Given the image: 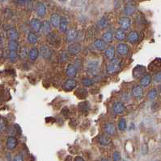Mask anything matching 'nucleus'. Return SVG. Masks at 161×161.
<instances>
[{"mask_svg": "<svg viewBox=\"0 0 161 161\" xmlns=\"http://www.w3.org/2000/svg\"><path fill=\"white\" fill-rule=\"evenodd\" d=\"M122 68V61L119 58L114 57L106 66V72L109 75H113L118 73Z\"/></svg>", "mask_w": 161, "mask_h": 161, "instance_id": "nucleus-1", "label": "nucleus"}, {"mask_svg": "<svg viewBox=\"0 0 161 161\" xmlns=\"http://www.w3.org/2000/svg\"><path fill=\"white\" fill-rule=\"evenodd\" d=\"M86 70L88 74L91 76H97L100 72V61L97 60H92L88 62Z\"/></svg>", "mask_w": 161, "mask_h": 161, "instance_id": "nucleus-2", "label": "nucleus"}, {"mask_svg": "<svg viewBox=\"0 0 161 161\" xmlns=\"http://www.w3.org/2000/svg\"><path fill=\"white\" fill-rule=\"evenodd\" d=\"M46 41H47V43H49L50 45L58 46V45L60 44L61 40H60L58 34H57L56 32H49L47 34V36H46Z\"/></svg>", "mask_w": 161, "mask_h": 161, "instance_id": "nucleus-3", "label": "nucleus"}, {"mask_svg": "<svg viewBox=\"0 0 161 161\" xmlns=\"http://www.w3.org/2000/svg\"><path fill=\"white\" fill-rule=\"evenodd\" d=\"M125 106L124 103L121 102V101H118L113 104L112 106V111L113 113L116 114V115H119V114H122L125 112Z\"/></svg>", "mask_w": 161, "mask_h": 161, "instance_id": "nucleus-4", "label": "nucleus"}, {"mask_svg": "<svg viewBox=\"0 0 161 161\" xmlns=\"http://www.w3.org/2000/svg\"><path fill=\"white\" fill-rule=\"evenodd\" d=\"M82 50V46L79 43H71L67 46V52L69 55L71 56H76L78 55Z\"/></svg>", "mask_w": 161, "mask_h": 161, "instance_id": "nucleus-5", "label": "nucleus"}, {"mask_svg": "<svg viewBox=\"0 0 161 161\" xmlns=\"http://www.w3.org/2000/svg\"><path fill=\"white\" fill-rule=\"evenodd\" d=\"M39 54L44 59L49 60L52 56L53 52L49 46H47V45H41L39 48Z\"/></svg>", "mask_w": 161, "mask_h": 161, "instance_id": "nucleus-6", "label": "nucleus"}, {"mask_svg": "<svg viewBox=\"0 0 161 161\" xmlns=\"http://www.w3.org/2000/svg\"><path fill=\"white\" fill-rule=\"evenodd\" d=\"M77 80L76 79H74V78H71V77H69V78H67L66 80V81L64 82L63 84V90H66L67 92H69V91H72L76 88L77 86Z\"/></svg>", "mask_w": 161, "mask_h": 161, "instance_id": "nucleus-7", "label": "nucleus"}, {"mask_svg": "<svg viewBox=\"0 0 161 161\" xmlns=\"http://www.w3.org/2000/svg\"><path fill=\"white\" fill-rule=\"evenodd\" d=\"M118 24L120 26V28H122L124 31L129 30V29L131 28L132 22L131 19L128 16H124L120 18L118 20Z\"/></svg>", "mask_w": 161, "mask_h": 161, "instance_id": "nucleus-8", "label": "nucleus"}, {"mask_svg": "<svg viewBox=\"0 0 161 161\" xmlns=\"http://www.w3.org/2000/svg\"><path fill=\"white\" fill-rule=\"evenodd\" d=\"M147 72V68L143 65H137L134 68V69L132 71V75L135 79L141 78Z\"/></svg>", "mask_w": 161, "mask_h": 161, "instance_id": "nucleus-9", "label": "nucleus"}, {"mask_svg": "<svg viewBox=\"0 0 161 161\" xmlns=\"http://www.w3.org/2000/svg\"><path fill=\"white\" fill-rule=\"evenodd\" d=\"M104 131H105V135H109V136L114 135L117 133L116 126L113 122H106L105 125H104Z\"/></svg>", "mask_w": 161, "mask_h": 161, "instance_id": "nucleus-10", "label": "nucleus"}, {"mask_svg": "<svg viewBox=\"0 0 161 161\" xmlns=\"http://www.w3.org/2000/svg\"><path fill=\"white\" fill-rule=\"evenodd\" d=\"M126 39H127V41L130 44H136L140 40V34L138 33L137 31H131L128 33V35H126Z\"/></svg>", "mask_w": 161, "mask_h": 161, "instance_id": "nucleus-11", "label": "nucleus"}, {"mask_svg": "<svg viewBox=\"0 0 161 161\" xmlns=\"http://www.w3.org/2000/svg\"><path fill=\"white\" fill-rule=\"evenodd\" d=\"M17 144H18V140H17V138L15 136L10 135V136L7 137V142H6V146H7V148L9 151L15 150L17 147Z\"/></svg>", "mask_w": 161, "mask_h": 161, "instance_id": "nucleus-12", "label": "nucleus"}, {"mask_svg": "<svg viewBox=\"0 0 161 161\" xmlns=\"http://www.w3.org/2000/svg\"><path fill=\"white\" fill-rule=\"evenodd\" d=\"M116 51L120 56H126L130 52V48L128 44L124 43H120L116 47Z\"/></svg>", "mask_w": 161, "mask_h": 161, "instance_id": "nucleus-13", "label": "nucleus"}, {"mask_svg": "<svg viewBox=\"0 0 161 161\" xmlns=\"http://www.w3.org/2000/svg\"><path fill=\"white\" fill-rule=\"evenodd\" d=\"M143 93H144L143 88L141 85H134L132 87L131 94L132 96L135 97V98H141L143 96Z\"/></svg>", "mask_w": 161, "mask_h": 161, "instance_id": "nucleus-14", "label": "nucleus"}, {"mask_svg": "<svg viewBox=\"0 0 161 161\" xmlns=\"http://www.w3.org/2000/svg\"><path fill=\"white\" fill-rule=\"evenodd\" d=\"M36 13L39 17H45L47 13V7L44 3H38L35 8Z\"/></svg>", "mask_w": 161, "mask_h": 161, "instance_id": "nucleus-15", "label": "nucleus"}, {"mask_svg": "<svg viewBox=\"0 0 161 161\" xmlns=\"http://www.w3.org/2000/svg\"><path fill=\"white\" fill-rule=\"evenodd\" d=\"M152 80V77L150 73H145L139 80V85H141L142 88H146L150 85Z\"/></svg>", "mask_w": 161, "mask_h": 161, "instance_id": "nucleus-16", "label": "nucleus"}, {"mask_svg": "<svg viewBox=\"0 0 161 161\" xmlns=\"http://www.w3.org/2000/svg\"><path fill=\"white\" fill-rule=\"evenodd\" d=\"M78 37V32L76 29H70L66 32V40L67 43H73Z\"/></svg>", "mask_w": 161, "mask_h": 161, "instance_id": "nucleus-17", "label": "nucleus"}, {"mask_svg": "<svg viewBox=\"0 0 161 161\" xmlns=\"http://www.w3.org/2000/svg\"><path fill=\"white\" fill-rule=\"evenodd\" d=\"M60 19H61V16L58 14V13H53L52 15L50 16L49 18V23L52 26L53 28H58L60 23Z\"/></svg>", "mask_w": 161, "mask_h": 161, "instance_id": "nucleus-18", "label": "nucleus"}, {"mask_svg": "<svg viewBox=\"0 0 161 161\" xmlns=\"http://www.w3.org/2000/svg\"><path fill=\"white\" fill-rule=\"evenodd\" d=\"M78 69H77V68L73 64H67V66H66V76L68 77H75L77 75V73H78Z\"/></svg>", "mask_w": 161, "mask_h": 161, "instance_id": "nucleus-19", "label": "nucleus"}, {"mask_svg": "<svg viewBox=\"0 0 161 161\" xmlns=\"http://www.w3.org/2000/svg\"><path fill=\"white\" fill-rule=\"evenodd\" d=\"M93 47L99 51H105L107 48V44L102 39H96L93 42Z\"/></svg>", "mask_w": 161, "mask_h": 161, "instance_id": "nucleus-20", "label": "nucleus"}, {"mask_svg": "<svg viewBox=\"0 0 161 161\" xmlns=\"http://www.w3.org/2000/svg\"><path fill=\"white\" fill-rule=\"evenodd\" d=\"M30 27L34 32H39L41 29V21L37 18H33L30 21Z\"/></svg>", "mask_w": 161, "mask_h": 161, "instance_id": "nucleus-21", "label": "nucleus"}, {"mask_svg": "<svg viewBox=\"0 0 161 161\" xmlns=\"http://www.w3.org/2000/svg\"><path fill=\"white\" fill-rule=\"evenodd\" d=\"M116 56V48L113 46H109L108 48H105V56L107 60L111 61Z\"/></svg>", "mask_w": 161, "mask_h": 161, "instance_id": "nucleus-22", "label": "nucleus"}, {"mask_svg": "<svg viewBox=\"0 0 161 161\" xmlns=\"http://www.w3.org/2000/svg\"><path fill=\"white\" fill-rule=\"evenodd\" d=\"M58 28L62 33H66L68 31V20L65 16H61Z\"/></svg>", "mask_w": 161, "mask_h": 161, "instance_id": "nucleus-23", "label": "nucleus"}, {"mask_svg": "<svg viewBox=\"0 0 161 161\" xmlns=\"http://www.w3.org/2000/svg\"><path fill=\"white\" fill-rule=\"evenodd\" d=\"M39 49L37 48H33L28 51V57L31 61H36L39 57Z\"/></svg>", "mask_w": 161, "mask_h": 161, "instance_id": "nucleus-24", "label": "nucleus"}, {"mask_svg": "<svg viewBox=\"0 0 161 161\" xmlns=\"http://www.w3.org/2000/svg\"><path fill=\"white\" fill-rule=\"evenodd\" d=\"M113 37L117 40H118V41H122V40H124L126 39V34H125V32L124 30H122V28H118L114 32V34H113Z\"/></svg>", "mask_w": 161, "mask_h": 161, "instance_id": "nucleus-25", "label": "nucleus"}, {"mask_svg": "<svg viewBox=\"0 0 161 161\" xmlns=\"http://www.w3.org/2000/svg\"><path fill=\"white\" fill-rule=\"evenodd\" d=\"M7 36L9 40H17L20 37V34L16 29L10 28L7 31Z\"/></svg>", "mask_w": 161, "mask_h": 161, "instance_id": "nucleus-26", "label": "nucleus"}, {"mask_svg": "<svg viewBox=\"0 0 161 161\" xmlns=\"http://www.w3.org/2000/svg\"><path fill=\"white\" fill-rule=\"evenodd\" d=\"M38 36L36 35V33L33 32H29L27 35V41L30 44H36L38 43Z\"/></svg>", "mask_w": 161, "mask_h": 161, "instance_id": "nucleus-27", "label": "nucleus"}, {"mask_svg": "<svg viewBox=\"0 0 161 161\" xmlns=\"http://www.w3.org/2000/svg\"><path fill=\"white\" fill-rule=\"evenodd\" d=\"M135 10H136V8H135V6L133 4L127 3L125 6V7H124V9H123V12H124V14L126 16H132L135 12Z\"/></svg>", "mask_w": 161, "mask_h": 161, "instance_id": "nucleus-28", "label": "nucleus"}, {"mask_svg": "<svg viewBox=\"0 0 161 161\" xmlns=\"http://www.w3.org/2000/svg\"><path fill=\"white\" fill-rule=\"evenodd\" d=\"M98 142L102 146H108L111 143V138H109V135H101L99 136Z\"/></svg>", "mask_w": 161, "mask_h": 161, "instance_id": "nucleus-29", "label": "nucleus"}, {"mask_svg": "<svg viewBox=\"0 0 161 161\" xmlns=\"http://www.w3.org/2000/svg\"><path fill=\"white\" fill-rule=\"evenodd\" d=\"M101 39L106 44L111 43L113 40V33L111 31H106L105 32L103 33Z\"/></svg>", "mask_w": 161, "mask_h": 161, "instance_id": "nucleus-30", "label": "nucleus"}, {"mask_svg": "<svg viewBox=\"0 0 161 161\" xmlns=\"http://www.w3.org/2000/svg\"><path fill=\"white\" fill-rule=\"evenodd\" d=\"M41 31L43 33L48 34L49 32H51V24L49 23V20H44L41 22Z\"/></svg>", "mask_w": 161, "mask_h": 161, "instance_id": "nucleus-31", "label": "nucleus"}, {"mask_svg": "<svg viewBox=\"0 0 161 161\" xmlns=\"http://www.w3.org/2000/svg\"><path fill=\"white\" fill-rule=\"evenodd\" d=\"M28 49L27 48L26 46H23L20 48L19 50V53H18V56L20 57V60H25L28 56Z\"/></svg>", "mask_w": 161, "mask_h": 161, "instance_id": "nucleus-32", "label": "nucleus"}, {"mask_svg": "<svg viewBox=\"0 0 161 161\" xmlns=\"http://www.w3.org/2000/svg\"><path fill=\"white\" fill-rule=\"evenodd\" d=\"M7 48L8 51H16L19 49V44L17 40H9L8 44H7Z\"/></svg>", "mask_w": 161, "mask_h": 161, "instance_id": "nucleus-33", "label": "nucleus"}, {"mask_svg": "<svg viewBox=\"0 0 161 161\" xmlns=\"http://www.w3.org/2000/svg\"><path fill=\"white\" fill-rule=\"evenodd\" d=\"M97 25L99 26L100 28H105L107 26L109 25V19L106 16H103L99 19L97 22Z\"/></svg>", "mask_w": 161, "mask_h": 161, "instance_id": "nucleus-34", "label": "nucleus"}, {"mask_svg": "<svg viewBox=\"0 0 161 161\" xmlns=\"http://www.w3.org/2000/svg\"><path fill=\"white\" fill-rule=\"evenodd\" d=\"M158 94H159V92H158V90L155 88L151 89L147 93V99L149 101H154L155 99L157 98Z\"/></svg>", "mask_w": 161, "mask_h": 161, "instance_id": "nucleus-35", "label": "nucleus"}, {"mask_svg": "<svg viewBox=\"0 0 161 161\" xmlns=\"http://www.w3.org/2000/svg\"><path fill=\"white\" fill-rule=\"evenodd\" d=\"M81 83H82L85 87H91L94 85L95 81H94V80H92V78H89V77H83L82 80H81Z\"/></svg>", "mask_w": 161, "mask_h": 161, "instance_id": "nucleus-36", "label": "nucleus"}, {"mask_svg": "<svg viewBox=\"0 0 161 161\" xmlns=\"http://www.w3.org/2000/svg\"><path fill=\"white\" fill-rule=\"evenodd\" d=\"M18 53L16 51H9L8 52V58H9V61L11 62L14 63L15 61H16L17 58H18Z\"/></svg>", "mask_w": 161, "mask_h": 161, "instance_id": "nucleus-37", "label": "nucleus"}, {"mask_svg": "<svg viewBox=\"0 0 161 161\" xmlns=\"http://www.w3.org/2000/svg\"><path fill=\"white\" fill-rule=\"evenodd\" d=\"M7 120L4 119V118H3V117H0V133H3L7 129Z\"/></svg>", "mask_w": 161, "mask_h": 161, "instance_id": "nucleus-38", "label": "nucleus"}, {"mask_svg": "<svg viewBox=\"0 0 161 161\" xmlns=\"http://www.w3.org/2000/svg\"><path fill=\"white\" fill-rule=\"evenodd\" d=\"M118 129L121 131H124L125 129H126V121H125V119H120L118 122Z\"/></svg>", "mask_w": 161, "mask_h": 161, "instance_id": "nucleus-39", "label": "nucleus"}, {"mask_svg": "<svg viewBox=\"0 0 161 161\" xmlns=\"http://www.w3.org/2000/svg\"><path fill=\"white\" fill-rule=\"evenodd\" d=\"M69 59V53L67 52H63L59 56V61L61 63L66 62Z\"/></svg>", "mask_w": 161, "mask_h": 161, "instance_id": "nucleus-40", "label": "nucleus"}, {"mask_svg": "<svg viewBox=\"0 0 161 161\" xmlns=\"http://www.w3.org/2000/svg\"><path fill=\"white\" fill-rule=\"evenodd\" d=\"M15 2L20 5V6H29L30 4H32L33 0H15Z\"/></svg>", "mask_w": 161, "mask_h": 161, "instance_id": "nucleus-41", "label": "nucleus"}, {"mask_svg": "<svg viewBox=\"0 0 161 161\" xmlns=\"http://www.w3.org/2000/svg\"><path fill=\"white\" fill-rule=\"evenodd\" d=\"M153 66V68H160L161 67V59L160 58H157L155 59V61H153L151 62V64H150V67Z\"/></svg>", "mask_w": 161, "mask_h": 161, "instance_id": "nucleus-42", "label": "nucleus"}, {"mask_svg": "<svg viewBox=\"0 0 161 161\" xmlns=\"http://www.w3.org/2000/svg\"><path fill=\"white\" fill-rule=\"evenodd\" d=\"M154 81L155 83H161V70L157 71L154 74Z\"/></svg>", "mask_w": 161, "mask_h": 161, "instance_id": "nucleus-43", "label": "nucleus"}, {"mask_svg": "<svg viewBox=\"0 0 161 161\" xmlns=\"http://www.w3.org/2000/svg\"><path fill=\"white\" fill-rule=\"evenodd\" d=\"M113 161H122V155L119 151H114L113 153Z\"/></svg>", "mask_w": 161, "mask_h": 161, "instance_id": "nucleus-44", "label": "nucleus"}, {"mask_svg": "<svg viewBox=\"0 0 161 161\" xmlns=\"http://www.w3.org/2000/svg\"><path fill=\"white\" fill-rule=\"evenodd\" d=\"M79 106H82V107H79V108H80V110L83 111V112H87V111H88L89 107H88V102H84L80 103Z\"/></svg>", "mask_w": 161, "mask_h": 161, "instance_id": "nucleus-45", "label": "nucleus"}, {"mask_svg": "<svg viewBox=\"0 0 161 161\" xmlns=\"http://www.w3.org/2000/svg\"><path fill=\"white\" fill-rule=\"evenodd\" d=\"M12 161H23V155L21 154L16 155L14 156Z\"/></svg>", "mask_w": 161, "mask_h": 161, "instance_id": "nucleus-46", "label": "nucleus"}, {"mask_svg": "<svg viewBox=\"0 0 161 161\" xmlns=\"http://www.w3.org/2000/svg\"><path fill=\"white\" fill-rule=\"evenodd\" d=\"M75 62H76V63L74 64V65L77 68V69H78V70H79V69H80V68H81V64H82V62H81V61L79 60V59H78V60H76Z\"/></svg>", "mask_w": 161, "mask_h": 161, "instance_id": "nucleus-47", "label": "nucleus"}, {"mask_svg": "<svg viewBox=\"0 0 161 161\" xmlns=\"http://www.w3.org/2000/svg\"><path fill=\"white\" fill-rule=\"evenodd\" d=\"M62 113L63 114V115L66 116V115H68V114H70V110L66 107V108H64V109L62 110Z\"/></svg>", "mask_w": 161, "mask_h": 161, "instance_id": "nucleus-48", "label": "nucleus"}, {"mask_svg": "<svg viewBox=\"0 0 161 161\" xmlns=\"http://www.w3.org/2000/svg\"><path fill=\"white\" fill-rule=\"evenodd\" d=\"M74 161H85V160L83 157H81V156H77V157L75 158V160Z\"/></svg>", "mask_w": 161, "mask_h": 161, "instance_id": "nucleus-49", "label": "nucleus"}, {"mask_svg": "<svg viewBox=\"0 0 161 161\" xmlns=\"http://www.w3.org/2000/svg\"><path fill=\"white\" fill-rule=\"evenodd\" d=\"M100 161H109V160H106V159H103V160H101Z\"/></svg>", "mask_w": 161, "mask_h": 161, "instance_id": "nucleus-50", "label": "nucleus"}, {"mask_svg": "<svg viewBox=\"0 0 161 161\" xmlns=\"http://www.w3.org/2000/svg\"><path fill=\"white\" fill-rule=\"evenodd\" d=\"M60 2H62V3H63V2H65V1H66V0H59Z\"/></svg>", "mask_w": 161, "mask_h": 161, "instance_id": "nucleus-51", "label": "nucleus"}, {"mask_svg": "<svg viewBox=\"0 0 161 161\" xmlns=\"http://www.w3.org/2000/svg\"><path fill=\"white\" fill-rule=\"evenodd\" d=\"M4 1H6V0H0V2H4Z\"/></svg>", "mask_w": 161, "mask_h": 161, "instance_id": "nucleus-52", "label": "nucleus"}, {"mask_svg": "<svg viewBox=\"0 0 161 161\" xmlns=\"http://www.w3.org/2000/svg\"><path fill=\"white\" fill-rule=\"evenodd\" d=\"M160 92H161V86H160Z\"/></svg>", "mask_w": 161, "mask_h": 161, "instance_id": "nucleus-53", "label": "nucleus"}, {"mask_svg": "<svg viewBox=\"0 0 161 161\" xmlns=\"http://www.w3.org/2000/svg\"><path fill=\"white\" fill-rule=\"evenodd\" d=\"M123 161H125V160H123Z\"/></svg>", "mask_w": 161, "mask_h": 161, "instance_id": "nucleus-54", "label": "nucleus"}, {"mask_svg": "<svg viewBox=\"0 0 161 161\" xmlns=\"http://www.w3.org/2000/svg\"><path fill=\"white\" fill-rule=\"evenodd\" d=\"M157 161H159V160H157Z\"/></svg>", "mask_w": 161, "mask_h": 161, "instance_id": "nucleus-55", "label": "nucleus"}]
</instances>
